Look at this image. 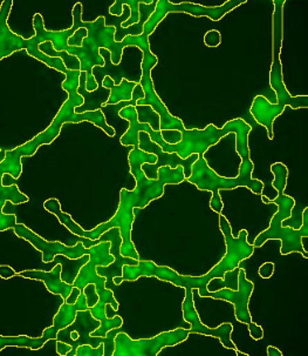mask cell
Returning <instances> with one entry per match:
<instances>
[{"label": "cell", "instance_id": "obj_1", "mask_svg": "<svg viewBox=\"0 0 308 356\" xmlns=\"http://www.w3.org/2000/svg\"><path fill=\"white\" fill-rule=\"evenodd\" d=\"M128 161L130 173L136 180L135 188L132 191L122 188L120 191L119 209L110 221L99 225L92 231H85L79 226L74 234L86 239L98 240L105 232L112 228H119L122 238L121 255L139 260V253L132 241V228L135 220L134 209L147 207L151 201L156 200L164 194L166 185H178L185 181V175L182 166L177 168L163 166L158 168L156 180L148 178L143 172L142 166L144 163H156L157 158L151 153L141 151L139 148H132L129 152Z\"/></svg>", "mask_w": 308, "mask_h": 356}, {"label": "cell", "instance_id": "obj_2", "mask_svg": "<svg viewBox=\"0 0 308 356\" xmlns=\"http://www.w3.org/2000/svg\"><path fill=\"white\" fill-rule=\"evenodd\" d=\"M119 117L128 120L129 127L127 132L121 138V144L123 146H132L139 148V133L146 132L151 137V141L157 144L162 151L166 153H176L182 159H188L192 154L204 156L209 148L219 144L222 138L230 133L236 134V151L241 156V161L250 160V148H248V134L252 127L243 119H233L226 122L222 129L216 126L207 125L204 129H183L180 134V141L176 144H169L163 140L161 131H154L148 124H139L137 122V112L135 106L124 107L119 112Z\"/></svg>", "mask_w": 308, "mask_h": 356}, {"label": "cell", "instance_id": "obj_3", "mask_svg": "<svg viewBox=\"0 0 308 356\" xmlns=\"http://www.w3.org/2000/svg\"><path fill=\"white\" fill-rule=\"evenodd\" d=\"M219 227L225 238L226 254L221 261L203 277H189L176 273L173 269L166 266H157L153 261H141L135 266L124 265L122 267L123 281H136L141 277H154L160 280L166 281L177 287L185 288V292L198 289L199 296L205 298L209 292L207 284L214 279H224L225 272L232 270L241 266V262L250 258L255 247L248 241V232H239L237 238L232 235V229L225 216L219 214Z\"/></svg>", "mask_w": 308, "mask_h": 356}, {"label": "cell", "instance_id": "obj_4", "mask_svg": "<svg viewBox=\"0 0 308 356\" xmlns=\"http://www.w3.org/2000/svg\"><path fill=\"white\" fill-rule=\"evenodd\" d=\"M80 70L66 72V80L62 83V88L68 93V99L62 104L60 111L58 112L57 117L53 119L51 125L44 131L39 133L37 137L19 147L15 148L13 151H5V158L0 161V192L5 190L3 185V178L5 175H11L13 179H18L23 172L22 158L23 156H32L38 151L42 145L52 144L54 139L60 134L61 127L66 122H88L94 124L99 129H103L107 136L114 137L115 129L107 124L105 114L101 110L94 112H85V113H76V107L81 106L83 98L78 93L80 81Z\"/></svg>", "mask_w": 308, "mask_h": 356}, {"label": "cell", "instance_id": "obj_5", "mask_svg": "<svg viewBox=\"0 0 308 356\" xmlns=\"http://www.w3.org/2000/svg\"><path fill=\"white\" fill-rule=\"evenodd\" d=\"M83 5L78 3L73 8V26L71 29H86V38L83 39L80 47L68 46L66 54L78 58L80 61V71L86 73V90L93 92L98 88V83L93 76L95 66H105V60L100 54V49H107L114 65L122 61V54L127 46H137L139 49L149 44V37L141 35L139 37L128 35L122 42H115V27L105 25V17H99L94 22H83Z\"/></svg>", "mask_w": 308, "mask_h": 356}, {"label": "cell", "instance_id": "obj_6", "mask_svg": "<svg viewBox=\"0 0 308 356\" xmlns=\"http://www.w3.org/2000/svg\"><path fill=\"white\" fill-rule=\"evenodd\" d=\"M271 172L275 177L272 181V186L278 191V197L275 199H267V197H263L262 199L265 204H273V205L278 206V211L271 220L270 227L263 233H260L255 243H252V245L253 247H262L267 240H280L282 243L280 253L282 255L297 252V253L302 254L305 259H307L308 253L307 250L304 248L302 239L308 236V209L306 207L302 213L300 228L294 229V228L284 227L282 221L289 219L292 216V212L296 206V200L293 197H289L284 193V190L287 185L289 170L284 163H275L271 166Z\"/></svg>", "mask_w": 308, "mask_h": 356}, {"label": "cell", "instance_id": "obj_7", "mask_svg": "<svg viewBox=\"0 0 308 356\" xmlns=\"http://www.w3.org/2000/svg\"><path fill=\"white\" fill-rule=\"evenodd\" d=\"M110 241H101L89 248V260L80 268L79 273L76 275V280L73 281V287L79 288L83 292V288L88 284L95 286V291L98 293L99 301L94 307L89 308L93 318L100 321V326L92 332V337H105L110 330L120 328L123 325V320L121 316H114L110 318L105 314V307L110 305L114 311L119 309V303L115 300L113 292L110 288L105 287L107 279L99 275L96 268L99 266H108L115 260L113 255L110 253Z\"/></svg>", "mask_w": 308, "mask_h": 356}, {"label": "cell", "instance_id": "obj_8", "mask_svg": "<svg viewBox=\"0 0 308 356\" xmlns=\"http://www.w3.org/2000/svg\"><path fill=\"white\" fill-rule=\"evenodd\" d=\"M253 167L251 159L241 161L237 178H223L214 170H211L204 156H198L197 161L192 165L191 175L185 180L195 185L199 191H210L212 193L211 209L221 214L223 211V201L219 194L221 190L230 191L237 187H248L253 193L262 194L264 184L258 179H252Z\"/></svg>", "mask_w": 308, "mask_h": 356}, {"label": "cell", "instance_id": "obj_9", "mask_svg": "<svg viewBox=\"0 0 308 356\" xmlns=\"http://www.w3.org/2000/svg\"><path fill=\"white\" fill-rule=\"evenodd\" d=\"M12 5H13L12 0H6L1 4V8H0V60L10 57L15 52L25 49L31 57L35 58L39 61L47 65L49 67H52V69L66 74L67 69L60 58L47 57L40 51V45L44 44L42 35L35 33L31 39H24L13 33L8 29V18L10 11H11Z\"/></svg>", "mask_w": 308, "mask_h": 356}, {"label": "cell", "instance_id": "obj_10", "mask_svg": "<svg viewBox=\"0 0 308 356\" xmlns=\"http://www.w3.org/2000/svg\"><path fill=\"white\" fill-rule=\"evenodd\" d=\"M285 0H275V13H273V61L270 71V86L277 95V104L280 106H289L293 110L307 108L308 95L292 97L289 95L282 76L280 51L284 35V5Z\"/></svg>", "mask_w": 308, "mask_h": 356}, {"label": "cell", "instance_id": "obj_11", "mask_svg": "<svg viewBox=\"0 0 308 356\" xmlns=\"http://www.w3.org/2000/svg\"><path fill=\"white\" fill-rule=\"evenodd\" d=\"M143 52L142 76L139 85L144 92V98L139 99L136 105L139 106H151L160 115L161 131H178L182 132L185 129L183 122L178 118L173 117L169 113L166 105L163 104L157 93L155 91L154 83L151 79V70L154 69L158 63V59L151 51V44L141 49Z\"/></svg>", "mask_w": 308, "mask_h": 356}, {"label": "cell", "instance_id": "obj_12", "mask_svg": "<svg viewBox=\"0 0 308 356\" xmlns=\"http://www.w3.org/2000/svg\"><path fill=\"white\" fill-rule=\"evenodd\" d=\"M189 330H171L158 334L153 339L132 340L128 334L120 332L115 337L113 356H157L166 347H175L188 339Z\"/></svg>", "mask_w": 308, "mask_h": 356}, {"label": "cell", "instance_id": "obj_13", "mask_svg": "<svg viewBox=\"0 0 308 356\" xmlns=\"http://www.w3.org/2000/svg\"><path fill=\"white\" fill-rule=\"evenodd\" d=\"M246 0H230L226 1L222 6H214V8H207L202 5L191 4V3H182V4H173L168 0H157L156 8L147 23L143 26V35H149L156 30L158 24L166 18L168 13H188L194 17H207L209 19L214 22H219L223 17L232 11L234 8L245 4Z\"/></svg>", "mask_w": 308, "mask_h": 356}, {"label": "cell", "instance_id": "obj_14", "mask_svg": "<svg viewBox=\"0 0 308 356\" xmlns=\"http://www.w3.org/2000/svg\"><path fill=\"white\" fill-rule=\"evenodd\" d=\"M139 148L141 151L151 153L157 158L156 163H144L142 170L149 179H157V171L160 167L169 166L170 168H177L178 166L183 167L185 170V179L189 178L191 175L192 165L197 161L198 156L192 154L188 159H182L177 156L176 153H166L162 151V148L154 141H151L148 133H139Z\"/></svg>", "mask_w": 308, "mask_h": 356}, {"label": "cell", "instance_id": "obj_15", "mask_svg": "<svg viewBox=\"0 0 308 356\" xmlns=\"http://www.w3.org/2000/svg\"><path fill=\"white\" fill-rule=\"evenodd\" d=\"M13 231L22 239L27 240L35 250L42 252L44 262H52L55 257L59 255H64L69 260H76L86 254L87 255L89 254V248H85L83 243H76V246L73 247L66 246L64 243H58V241L49 243L23 224H15Z\"/></svg>", "mask_w": 308, "mask_h": 356}, {"label": "cell", "instance_id": "obj_16", "mask_svg": "<svg viewBox=\"0 0 308 356\" xmlns=\"http://www.w3.org/2000/svg\"><path fill=\"white\" fill-rule=\"evenodd\" d=\"M255 284L248 280L244 269H239L238 274L237 289L222 288L217 292H207L205 298H214L216 300H224L226 302L232 303L234 306V315L238 321L248 325L252 321L251 314L248 312V302Z\"/></svg>", "mask_w": 308, "mask_h": 356}, {"label": "cell", "instance_id": "obj_17", "mask_svg": "<svg viewBox=\"0 0 308 356\" xmlns=\"http://www.w3.org/2000/svg\"><path fill=\"white\" fill-rule=\"evenodd\" d=\"M182 311H183V318H185V321L191 325L189 333L202 334V335H207V337H217L225 348L233 349L234 352H237V355L243 354V353L238 352L237 347L231 340V334L233 332V327L231 323H228V322L222 323L216 330L204 326L203 322L200 321L197 311H196L192 291L185 292V301L182 305Z\"/></svg>", "mask_w": 308, "mask_h": 356}, {"label": "cell", "instance_id": "obj_18", "mask_svg": "<svg viewBox=\"0 0 308 356\" xmlns=\"http://www.w3.org/2000/svg\"><path fill=\"white\" fill-rule=\"evenodd\" d=\"M100 241H110V253L113 255L114 260L110 265L99 266L96 268L99 275L105 277L107 279V284H113V279L115 277H122V267L124 265L135 266L139 264V260L135 259L126 258L121 255V245H122V238H121L120 231L119 228H112L110 231L105 232L99 238ZM107 287V284H105Z\"/></svg>", "mask_w": 308, "mask_h": 356}, {"label": "cell", "instance_id": "obj_19", "mask_svg": "<svg viewBox=\"0 0 308 356\" xmlns=\"http://www.w3.org/2000/svg\"><path fill=\"white\" fill-rule=\"evenodd\" d=\"M88 309L87 306V300L85 293H80L76 302L68 303L65 301L61 305L57 315L53 318V326L49 327L47 330H44L42 333V339L46 342L49 340H57V335L61 330L67 328L69 325H71L76 318V313L79 311H86Z\"/></svg>", "mask_w": 308, "mask_h": 356}, {"label": "cell", "instance_id": "obj_20", "mask_svg": "<svg viewBox=\"0 0 308 356\" xmlns=\"http://www.w3.org/2000/svg\"><path fill=\"white\" fill-rule=\"evenodd\" d=\"M62 273V265L58 264L51 272H44V270H25L22 273H17L20 277H27V279H33V280H40L45 284L46 287L49 292L55 296H60L64 301L68 299L73 291V284H68L66 281L61 279Z\"/></svg>", "mask_w": 308, "mask_h": 356}, {"label": "cell", "instance_id": "obj_21", "mask_svg": "<svg viewBox=\"0 0 308 356\" xmlns=\"http://www.w3.org/2000/svg\"><path fill=\"white\" fill-rule=\"evenodd\" d=\"M78 93L83 98L81 106L76 107V113H85V112H94L101 110L105 106L107 100L110 98V92L102 88V83H98V88L93 92L86 90V73H80L79 88Z\"/></svg>", "mask_w": 308, "mask_h": 356}, {"label": "cell", "instance_id": "obj_22", "mask_svg": "<svg viewBox=\"0 0 308 356\" xmlns=\"http://www.w3.org/2000/svg\"><path fill=\"white\" fill-rule=\"evenodd\" d=\"M8 201L13 205H20L27 202L28 197L20 192L18 186H5V190L0 193V232L13 228L17 224V216L3 213V209Z\"/></svg>", "mask_w": 308, "mask_h": 356}, {"label": "cell", "instance_id": "obj_23", "mask_svg": "<svg viewBox=\"0 0 308 356\" xmlns=\"http://www.w3.org/2000/svg\"><path fill=\"white\" fill-rule=\"evenodd\" d=\"M137 83H136V81H128L127 79H123L121 81L120 85H115L112 78L105 76L102 80V88L110 92V98L107 100L105 106L132 100V91Z\"/></svg>", "mask_w": 308, "mask_h": 356}, {"label": "cell", "instance_id": "obj_24", "mask_svg": "<svg viewBox=\"0 0 308 356\" xmlns=\"http://www.w3.org/2000/svg\"><path fill=\"white\" fill-rule=\"evenodd\" d=\"M135 108L137 112V122L139 124H148L154 131H161L160 115L151 106L136 105Z\"/></svg>", "mask_w": 308, "mask_h": 356}, {"label": "cell", "instance_id": "obj_25", "mask_svg": "<svg viewBox=\"0 0 308 356\" xmlns=\"http://www.w3.org/2000/svg\"><path fill=\"white\" fill-rule=\"evenodd\" d=\"M119 1L121 4L126 5V6L130 8V18L126 23L122 24V27L126 29V27L132 26V25L139 23V6L141 1H139V0H119Z\"/></svg>", "mask_w": 308, "mask_h": 356}, {"label": "cell", "instance_id": "obj_26", "mask_svg": "<svg viewBox=\"0 0 308 356\" xmlns=\"http://www.w3.org/2000/svg\"><path fill=\"white\" fill-rule=\"evenodd\" d=\"M105 354V345H101L94 348L90 345H81L76 349V356H103Z\"/></svg>", "mask_w": 308, "mask_h": 356}, {"label": "cell", "instance_id": "obj_27", "mask_svg": "<svg viewBox=\"0 0 308 356\" xmlns=\"http://www.w3.org/2000/svg\"><path fill=\"white\" fill-rule=\"evenodd\" d=\"M83 292L85 293V296H86L87 306H88V308L94 307L95 305H96L99 301V296L96 291H95L94 284H87L86 287L83 288Z\"/></svg>", "mask_w": 308, "mask_h": 356}, {"label": "cell", "instance_id": "obj_28", "mask_svg": "<svg viewBox=\"0 0 308 356\" xmlns=\"http://www.w3.org/2000/svg\"><path fill=\"white\" fill-rule=\"evenodd\" d=\"M222 42V35L217 30H211L204 35V44L207 47H219Z\"/></svg>", "mask_w": 308, "mask_h": 356}, {"label": "cell", "instance_id": "obj_29", "mask_svg": "<svg viewBox=\"0 0 308 356\" xmlns=\"http://www.w3.org/2000/svg\"><path fill=\"white\" fill-rule=\"evenodd\" d=\"M87 31L86 29H78L74 32V35H71L69 40H68V46H76V47H80L83 44V39L86 38Z\"/></svg>", "mask_w": 308, "mask_h": 356}, {"label": "cell", "instance_id": "obj_30", "mask_svg": "<svg viewBox=\"0 0 308 356\" xmlns=\"http://www.w3.org/2000/svg\"><path fill=\"white\" fill-rule=\"evenodd\" d=\"M258 273H259L260 277H263V279H270L273 275V273H275V264L265 262V264L260 266Z\"/></svg>", "mask_w": 308, "mask_h": 356}, {"label": "cell", "instance_id": "obj_31", "mask_svg": "<svg viewBox=\"0 0 308 356\" xmlns=\"http://www.w3.org/2000/svg\"><path fill=\"white\" fill-rule=\"evenodd\" d=\"M248 332H250V335H251V337L253 339V340L258 341V340H260V339H263L264 332L262 327L258 326L257 323H255V322L252 321L248 323Z\"/></svg>", "mask_w": 308, "mask_h": 356}, {"label": "cell", "instance_id": "obj_32", "mask_svg": "<svg viewBox=\"0 0 308 356\" xmlns=\"http://www.w3.org/2000/svg\"><path fill=\"white\" fill-rule=\"evenodd\" d=\"M71 346L68 345L66 342L60 341V340H58L57 341V353L60 356H67L68 353L71 352Z\"/></svg>", "mask_w": 308, "mask_h": 356}, {"label": "cell", "instance_id": "obj_33", "mask_svg": "<svg viewBox=\"0 0 308 356\" xmlns=\"http://www.w3.org/2000/svg\"><path fill=\"white\" fill-rule=\"evenodd\" d=\"M17 275L15 270L13 269L10 268L8 266H0V277H3V279H10V277H15Z\"/></svg>", "mask_w": 308, "mask_h": 356}, {"label": "cell", "instance_id": "obj_34", "mask_svg": "<svg viewBox=\"0 0 308 356\" xmlns=\"http://www.w3.org/2000/svg\"><path fill=\"white\" fill-rule=\"evenodd\" d=\"M80 293H81V291H80L79 288L73 287V291H71V296H68V299L66 300V302H76V299H78V296H80Z\"/></svg>", "mask_w": 308, "mask_h": 356}, {"label": "cell", "instance_id": "obj_35", "mask_svg": "<svg viewBox=\"0 0 308 356\" xmlns=\"http://www.w3.org/2000/svg\"><path fill=\"white\" fill-rule=\"evenodd\" d=\"M267 355L268 356H282V353L279 350L278 348H275V347H272V346H268L267 347Z\"/></svg>", "mask_w": 308, "mask_h": 356}]
</instances>
